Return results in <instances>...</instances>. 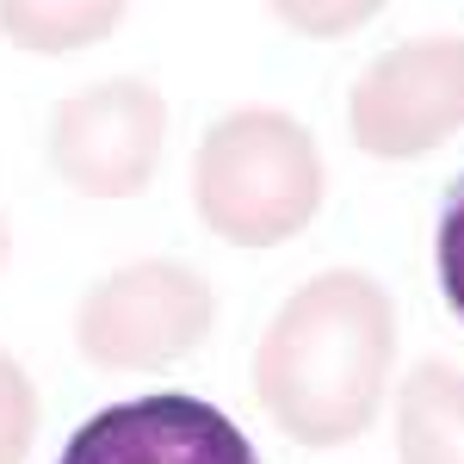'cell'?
<instances>
[{
    "instance_id": "cell-1",
    "label": "cell",
    "mask_w": 464,
    "mask_h": 464,
    "mask_svg": "<svg viewBox=\"0 0 464 464\" xmlns=\"http://www.w3.org/2000/svg\"><path fill=\"white\" fill-rule=\"evenodd\" d=\"M396 365V304L359 266L297 285L254 347V396L297 446H347L372 428Z\"/></svg>"
},
{
    "instance_id": "cell-2",
    "label": "cell",
    "mask_w": 464,
    "mask_h": 464,
    "mask_svg": "<svg viewBox=\"0 0 464 464\" xmlns=\"http://www.w3.org/2000/svg\"><path fill=\"white\" fill-rule=\"evenodd\" d=\"M322 149L279 106H242L217 118L192 155L198 223L229 248H279L322 205Z\"/></svg>"
},
{
    "instance_id": "cell-3",
    "label": "cell",
    "mask_w": 464,
    "mask_h": 464,
    "mask_svg": "<svg viewBox=\"0 0 464 464\" xmlns=\"http://www.w3.org/2000/svg\"><path fill=\"white\" fill-rule=\"evenodd\" d=\"M217 291L186 260H130L106 273L74 310V347L106 372H155L205 347Z\"/></svg>"
},
{
    "instance_id": "cell-4",
    "label": "cell",
    "mask_w": 464,
    "mask_h": 464,
    "mask_svg": "<svg viewBox=\"0 0 464 464\" xmlns=\"http://www.w3.org/2000/svg\"><path fill=\"white\" fill-rule=\"evenodd\" d=\"M168 143V100L143 74H111L74 87L50 111V168L81 198H137Z\"/></svg>"
},
{
    "instance_id": "cell-5",
    "label": "cell",
    "mask_w": 464,
    "mask_h": 464,
    "mask_svg": "<svg viewBox=\"0 0 464 464\" xmlns=\"http://www.w3.org/2000/svg\"><path fill=\"white\" fill-rule=\"evenodd\" d=\"M347 124L378 161H415L464 130V37H409L372 56L353 81Z\"/></svg>"
},
{
    "instance_id": "cell-6",
    "label": "cell",
    "mask_w": 464,
    "mask_h": 464,
    "mask_svg": "<svg viewBox=\"0 0 464 464\" xmlns=\"http://www.w3.org/2000/svg\"><path fill=\"white\" fill-rule=\"evenodd\" d=\"M56 464H260V452L217 402L155 391L87 415Z\"/></svg>"
},
{
    "instance_id": "cell-7",
    "label": "cell",
    "mask_w": 464,
    "mask_h": 464,
    "mask_svg": "<svg viewBox=\"0 0 464 464\" xmlns=\"http://www.w3.org/2000/svg\"><path fill=\"white\" fill-rule=\"evenodd\" d=\"M396 459L402 464H464V372L421 359L396 396Z\"/></svg>"
},
{
    "instance_id": "cell-8",
    "label": "cell",
    "mask_w": 464,
    "mask_h": 464,
    "mask_svg": "<svg viewBox=\"0 0 464 464\" xmlns=\"http://www.w3.org/2000/svg\"><path fill=\"white\" fill-rule=\"evenodd\" d=\"M118 25H124L118 0H0V37H13L19 50H37V56L106 44Z\"/></svg>"
},
{
    "instance_id": "cell-9",
    "label": "cell",
    "mask_w": 464,
    "mask_h": 464,
    "mask_svg": "<svg viewBox=\"0 0 464 464\" xmlns=\"http://www.w3.org/2000/svg\"><path fill=\"white\" fill-rule=\"evenodd\" d=\"M37 440V391L19 359L0 353V464H25Z\"/></svg>"
},
{
    "instance_id": "cell-10",
    "label": "cell",
    "mask_w": 464,
    "mask_h": 464,
    "mask_svg": "<svg viewBox=\"0 0 464 464\" xmlns=\"http://www.w3.org/2000/svg\"><path fill=\"white\" fill-rule=\"evenodd\" d=\"M433 273H440L446 304H452L459 322H464V174L446 186L440 217H433Z\"/></svg>"
},
{
    "instance_id": "cell-11",
    "label": "cell",
    "mask_w": 464,
    "mask_h": 464,
    "mask_svg": "<svg viewBox=\"0 0 464 464\" xmlns=\"http://www.w3.org/2000/svg\"><path fill=\"white\" fill-rule=\"evenodd\" d=\"M279 19L297 32H353L359 19H372V6H279Z\"/></svg>"
},
{
    "instance_id": "cell-12",
    "label": "cell",
    "mask_w": 464,
    "mask_h": 464,
    "mask_svg": "<svg viewBox=\"0 0 464 464\" xmlns=\"http://www.w3.org/2000/svg\"><path fill=\"white\" fill-rule=\"evenodd\" d=\"M6 254H13V229H6V217H0V266H6Z\"/></svg>"
}]
</instances>
